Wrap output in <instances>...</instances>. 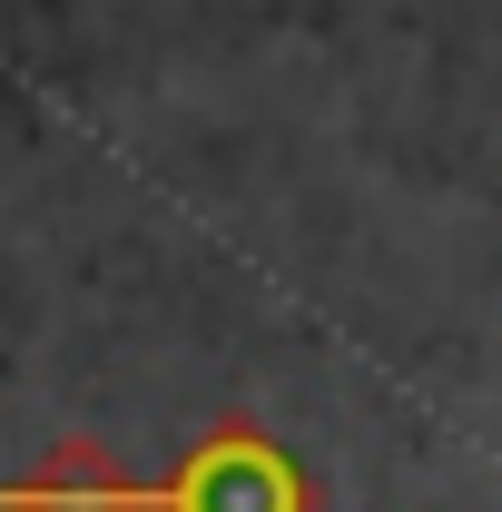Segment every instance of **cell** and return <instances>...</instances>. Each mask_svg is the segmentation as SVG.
<instances>
[{
    "mask_svg": "<svg viewBox=\"0 0 502 512\" xmlns=\"http://www.w3.org/2000/svg\"><path fill=\"white\" fill-rule=\"evenodd\" d=\"M148 512H296V473L237 434V444H207L168 493H148Z\"/></svg>",
    "mask_w": 502,
    "mask_h": 512,
    "instance_id": "6da1fadb",
    "label": "cell"
}]
</instances>
